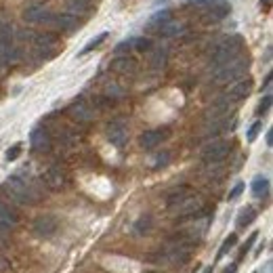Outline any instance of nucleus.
Listing matches in <instances>:
<instances>
[{
  "label": "nucleus",
  "instance_id": "obj_7",
  "mask_svg": "<svg viewBox=\"0 0 273 273\" xmlns=\"http://www.w3.org/2000/svg\"><path fill=\"white\" fill-rule=\"evenodd\" d=\"M34 55L38 59H51L55 53H57V36L51 32L44 34H34Z\"/></svg>",
  "mask_w": 273,
  "mask_h": 273
},
{
  "label": "nucleus",
  "instance_id": "obj_27",
  "mask_svg": "<svg viewBox=\"0 0 273 273\" xmlns=\"http://www.w3.org/2000/svg\"><path fill=\"white\" fill-rule=\"evenodd\" d=\"M103 90H105V97H107V99H120V97H124V88L118 82H107Z\"/></svg>",
  "mask_w": 273,
  "mask_h": 273
},
{
  "label": "nucleus",
  "instance_id": "obj_37",
  "mask_svg": "<svg viewBox=\"0 0 273 273\" xmlns=\"http://www.w3.org/2000/svg\"><path fill=\"white\" fill-rule=\"evenodd\" d=\"M132 48V40H124V42H120L114 51H116V55H120V53H126V51H130Z\"/></svg>",
  "mask_w": 273,
  "mask_h": 273
},
{
  "label": "nucleus",
  "instance_id": "obj_11",
  "mask_svg": "<svg viewBox=\"0 0 273 273\" xmlns=\"http://www.w3.org/2000/svg\"><path fill=\"white\" fill-rule=\"evenodd\" d=\"M30 143H32V149L38 151V153L51 151V147H53V137H51V132H48L46 126H36V128L32 130Z\"/></svg>",
  "mask_w": 273,
  "mask_h": 273
},
{
  "label": "nucleus",
  "instance_id": "obj_5",
  "mask_svg": "<svg viewBox=\"0 0 273 273\" xmlns=\"http://www.w3.org/2000/svg\"><path fill=\"white\" fill-rule=\"evenodd\" d=\"M42 183L51 189V191H63L69 185V174L61 164H53L42 172Z\"/></svg>",
  "mask_w": 273,
  "mask_h": 273
},
{
  "label": "nucleus",
  "instance_id": "obj_16",
  "mask_svg": "<svg viewBox=\"0 0 273 273\" xmlns=\"http://www.w3.org/2000/svg\"><path fill=\"white\" fill-rule=\"evenodd\" d=\"M250 93H252V80L250 78H240V80H235V84L223 97H225L229 103H240L242 99H246Z\"/></svg>",
  "mask_w": 273,
  "mask_h": 273
},
{
  "label": "nucleus",
  "instance_id": "obj_12",
  "mask_svg": "<svg viewBox=\"0 0 273 273\" xmlns=\"http://www.w3.org/2000/svg\"><path fill=\"white\" fill-rule=\"evenodd\" d=\"M67 114L72 120H76L78 124H88V122H93L95 120V111L93 107L84 101V99H78V101H74L72 105L67 107Z\"/></svg>",
  "mask_w": 273,
  "mask_h": 273
},
{
  "label": "nucleus",
  "instance_id": "obj_6",
  "mask_svg": "<svg viewBox=\"0 0 273 273\" xmlns=\"http://www.w3.org/2000/svg\"><path fill=\"white\" fill-rule=\"evenodd\" d=\"M231 151V143L225 139H214L210 141L204 149H202V162L204 164H221L223 160L229 156Z\"/></svg>",
  "mask_w": 273,
  "mask_h": 273
},
{
  "label": "nucleus",
  "instance_id": "obj_24",
  "mask_svg": "<svg viewBox=\"0 0 273 273\" xmlns=\"http://www.w3.org/2000/svg\"><path fill=\"white\" fill-rule=\"evenodd\" d=\"M267 193H269V179L256 177L252 181V195H254V198H265Z\"/></svg>",
  "mask_w": 273,
  "mask_h": 273
},
{
  "label": "nucleus",
  "instance_id": "obj_20",
  "mask_svg": "<svg viewBox=\"0 0 273 273\" xmlns=\"http://www.w3.org/2000/svg\"><path fill=\"white\" fill-rule=\"evenodd\" d=\"M254 219H256V208L246 206L240 210V214H237V219H235V225H237V229H246L248 225L254 223Z\"/></svg>",
  "mask_w": 273,
  "mask_h": 273
},
{
  "label": "nucleus",
  "instance_id": "obj_25",
  "mask_svg": "<svg viewBox=\"0 0 273 273\" xmlns=\"http://www.w3.org/2000/svg\"><path fill=\"white\" fill-rule=\"evenodd\" d=\"M151 227H153V219L149 214H143L141 219L135 223V233L137 235H145V233H149L151 231Z\"/></svg>",
  "mask_w": 273,
  "mask_h": 273
},
{
  "label": "nucleus",
  "instance_id": "obj_19",
  "mask_svg": "<svg viewBox=\"0 0 273 273\" xmlns=\"http://www.w3.org/2000/svg\"><path fill=\"white\" fill-rule=\"evenodd\" d=\"M156 32H158L160 38H177V36H181V34L185 32V25L179 23V21H174V19H170L168 23L160 25Z\"/></svg>",
  "mask_w": 273,
  "mask_h": 273
},
{
  "label": "nucleus",
  "instance_id": "obj_15",
  "mask_svg": "<svg viewBox=\"0 0 273 273\" xmlns=\"http://www.w3.org/2000/svg\"><path fill=\"white\" fill-rule=\"evenodd\" d=\"M109 69L120 76H135L139 72V63H137V59L128 57V55H118L116 59H111Z\"/></svg>",
  "mask_w": 273,
  "mask_h": 273
},
{
  "label": "nucleus",
  "instance_id": "obj_43",
  "mask_svg": "<svg viewBox=\"0 0 273 273\" xmlns=\"http://www.w3.org/2000/svg\"><path fill=\"white\" fill-rule=\"evenodd\" d=\"M145 273H158V271H145Z\"/></svg>",
  "mask_w": 273,
  "mask_h": 273
},
{
  "label": "nucleus",
  "instance_id": "obj_35",
  "mask_svg": "<svg viewBox=\"0 0 273 273\" xmlns=\"http://www.w3.org/2000/svg\"><path fill=\"white\" fill-rule=\"evenodd\" d=\"M21 156V145L17 143V145H13L9 151H6V160H9V162H13V160H17Z\"/></svg>",
  "mask_w": 273,
  "mask_h": 273
},
{
  "label": "nucleus",
  "instance_id": "obj_42",
  "mask_svg": "<svg viewBox=\"0 0 273 273\" xmlns=\"http://www.w3.org/2000/svg\"><path fill=\"white\" fill-rule=\"evenodd\" d=\"M202 273H212V267H206V269L202 271Z\"/></svg>",
  "mask_w": 273,
  "mask_h": 273
},
{
  "label": "nucleus",
  "instance_id": "obj_30",
  "mask_svg": "<svg viewBox=\"0 0 273 273\" xmlns=\"http://www.w3.org/2000/svg\"><path fill=\"white\" fill-rule=\"evenodd\" d=\"M132 48L139 53H147L153 48V42L149 38H132Z\"/></svg>",
  "mask_w": 273,
  "mask_h": 273
},
{
  "label": "nucleus",
  "instance_id": "obj_33",
  "mask_svg": "<svg viewBox=\"0 0 273 273\" xmlns=\"http://www.w3.org/2000/svg\"><path fill=\"white\" fill-rule=\"evenodd\" d=\"M256 237H258V231H254V233H250L248 240L242 244V248H240V256H237V258H244V256H246V252L252 248V244L256 242Z\"/></svg>",
  "mask_w": 273,
  "mask_h": 273
},
{
  "label": "nucleus",
  "instance_id": "obj_28",
  "mask_svg": "<svg viewBox=\"0 0 273 273\" xmlns=\"http://www.w3.org/2000/svg\"><path fill=\"white\" fill-rule=\"evenodd\" d=\"M235 244H237V233H229V235L225 237V242L221 244V248H219V254H216V258L227 256V254H229V250L233 248Z\"/></svg>",
  "mask_w": 273,
  "mask_h": 273
},
{
  "label": "nucleus",
  "instance_id": "obj_38",
  "mask_svg": "<svg viewBox=\"0 0 273 273\" xmlns=\"http://www.w3.org/2000/svg\"><path fill=\"white\" fill-rule=\"evenodd\" d=\"M168 158H170V153H168V151L160 153V156L156 158V168H160V166H166V164H168Z\"/></svg>",
  "mask_w": 273,
  "mask_h": 273
},
{
  "label": "nucleus",
  "instance_id": "obj_1",
  "mask_svg": "<svg viewBox=\"0 0 273 273\" xmlns=\"http://www.w3.org/2000/svg\"><path fill=\"white\" fill-rule=\"evenodd\" d=\"M2 189L11 200L19 202V204H38L42 200V193L36 187V183L30 177H23V174H13V177H9L4 181Z\"/></svg>",
  "mask_w": 273,
  "mask_h": 273
},
{
  "label": "nucleus",
  "instance_id": "obj_31",
  "mask_svg": "<svg viewBox=\"0 0 273 273\" xmlns=\"http://www.w3.org/2000/svg\"><path fill=\"white\" fill-rule=\"evenodd\" d=\"M105 40H107V32H101L99 36H95L93 40L88 42L86 46L82 48V55H84V53H90V51H95V48H97V46H101V42H105Z\"/></svg>",
  "mask_w": 273,
  "mask_h": 273
},
{
  "label": "nucleus",
  "instance_id": "obj_21",
  "mask_svg": "<svg viewBox=\"0 0 273 273\" xmlns=\"http://www.w3.org/2000/svg\"><path fill=\"white\" fill-rule=\"evenodd\" d=\"M166 63H168V51H166V46L153 48V51H151V59H149V65L153 69H164Z\"/></svg>",
  "mask_w": 273,
  "mask_h": 273
},
{
  "label": "nucleus",
  "instance_id": "obj_3",
  "mask_svg": "<svg viewBox=\"0 0 273 273\" xmlns=\"http://www.w3.org/2000/svg\"><path fill=\"white\" fill-rule=\"evenodd\" d=\"M191 258V252L172 248V246H164L160 250H153L149 254H145L147 263H156V265H170V267H183V265L189 263Z\"/></svg>",
  "mask_w": 273,
  "mask_h": 273
},
{
  "label": "nucleus",
  "instance_id": "obj_9",
  "mask_svg": "<svg viewBox=\"0 0 273 273\" xmlns=\"http://www.w3.org/2000/svg\"><path fill=\"white\" fill-rule=\"evenodd\" d=\"M229 11H231V6H229L227 0L225 2L208 4V9H204L202 15H200V23L202 25H214V23H219V21L225 19L229 15Z\"/></svg>",
  "mask_w": 273,
  "mask_h": 273
},
{
  "label": "nucleus",
  "instance_id": "obj_26",
  "mask_svg": "<svg viewBox=\"0 0 273 273\" xmlns=\"http://www.w3.org/2000/svg\"><path fill=\"white\" fill-rule=\"evenodd\" d=\"M90 6V0H67V13H72V15H76V13H86Z\"/></svg>",
  "mask_w": 273,
  "mask_h": 273
},
{
  "label": "nucleus",
  "instance_id": "obj_34",
  "mask_svg": "<svg viewBox=\"0 0 273 273\" xmlns=\"http://www.w3.org/2000/svg\"><path fill=\"white\" fill-rule=\"evenodd\" d=\"M269 107H271V95H265L263 99H261V103H258V107H256V114L258 116H265L269 111Z\"/></svg>",
  "mask_w": 273,
  "mask_h": 273
},
{
  "label": "nucleus",
  "instance_id": "obj_40",
  "mask_svg": "<svg viewBox=\"0 0 273 273\" xmlns=\"http://www.w3.org/2000/svg\"><path fill=\"white\" fill-rule=\"evenodd\" d=\"M200 4H214V2H225V0H198Z\"/></svg>",
  "mask_w": 273,
  "mask_h": 273
},
{
  "label": "nucleus",
  "instance_id": "obj_17",
  "mask_svg": "<svg viewBox=\"0 0 273 273\" xmlns=\"http://www.w3.org/2000/svg\"><path fill=\"white\" fill-rule=\"evenodd\" d=\"M17 223H19V214L9 204L0 202V235L9 233L13 227H17Z\"/></svg>",
  "mask_w": 273,
  "mask_h": 273
},
{
  "label": "nucleus",
  "instance_id": "obj_14",
  "mask_svg": "<svg viewBox=\"0 0 273 273\" xmlns=\"http://www.w3.org/2000/svg\"><path fill=\"white\" fill-rule=\"evenodd\" d=\"M170 137V128H153V130H145L141 137H139V145L143 149H153V147L162 145L166 139Z\"/></svg>",
  "mask_w": 273,
  "mask_h": 273
},
{
  "label": "nucleus",
  "instance_id": "obj_32",
  "mask_svg": "<svg viewBox=\"0 0 273 273\" xmlns=\"http://www.w3.org/2000/svg\"><path fill=\"white\" fill-rule=\"evenodd\" d=\"M263 130V122L261 120H256L254 124L248 128V135H246V139H248V143H252V141H256V137H258V132Z\"/></svg>",
  "mask_w": 273,
  "mask_h": 273
},
{
  "label": "nucleus",
  "instance_id": "obj_13",
  "mask_svg": "<svg viewBox=\"0 0 273 273\" xmlns=\"http://www.w3.org/2000/svg\"><path fill=\"white\" fill-rule=\"evenodd\" d=\"M105 135H107V141L114 147H124L128 143V128H126V124L122 120L109 122L107 128H105Z\"/></svg>",
  "mask_w": 273,
  "mask_h": 273
},
{
  "label": "nucleus",
  "instance_id": "obj_23",
  "mask_svg": "<svg viewBox=\"0 0 273 273\" xmlns=\"http://www.w3.org/2000/svg\"><path fill=\"white\" fill-rule=\"evenodd\" d=\"M172 19V13L168 11V9H164V11H158L156 15H153L151 19H149V23H147V30L149 32H156L160 25H164V23H168V21Z\"/></svg>",
  "mask_w": 273,
  "mask_h": 273
},
{
  "label": "nucleus",
  "instance_id": "obj_44",
  "mask_svg": "<svg viewBox=\"0 0 273 273\" xmlns=\"http://www.w3.org/2000/svg\"><path fill=\"white\" fill-rule=\"evenodd\" d=\"M269 2H271V0H265V4H269Z\"/></svg>",
  "mask_w": 273,
  "mask_h": 273
},
{
  "label": "nucleus",
  "instance_id": "obj_8",
  "mask_svg": "<svg viewBox=\"0 0 273 273\" xmlns=\"http://www.w3.org/2000/svg\"><path fill=\"white\" fill-rule=\"evenodd\" d=\"M55 13H51L46 9L44 4L40 2V0H34V2H30L23 9V13H21V17H23V21H27V23H51Z\"/></svg>",
  "mask_w": 273,
  "mask_h": 273
},
{
  "label": "nucleus",
  "instance_id": "obj_4",
  "mask_svg": "<svg viewBox=\"0 0 273 273\" xmlns=\"http://www.w3.org/2000/svg\"><path fill=\"white\" fill-rule=\"evenodd\" d=\"M242 48H244V42H242L240 36H227V38L219 40V42L214 44L212 53H210V61H212V67H216V65H221V63H225V61H229V59L237 57V55L242 53Z\"/></svg>",
  "mask_w": 273,
  "mask_h": 273
},
{
  "label": "nucleus",
  "instance_id": "obj_41",
  "mask_svg": "<svg viewBox=\"0 0 273 273\" xmlns=\"http://www.w3.org/2000/svg\"><path fill=\"white\" fill-rule=\"evenodd\" d=\"M271 145H273V130L267 132V147H271Z\"/></svg>",
  "mask_w": 273,
  "mask_h": 273
},
{
  "label": "nucleus",
  "instance_id": "obj_39",
  "mask_svg": "<svg viewBox=\"0 0 273 273\" xmlns=\"http://www.w3.org/2000/svg\"><path fill=\"white\" fill-rule=\"evenodd\" d=\"M235 271H237V263H231L229 267H227L225 271H223V273H235Z\"/></svg>",
  "mask_w": 273,
  "mask_h": 273
},
{
  "label": "nucleus",
  "instance_id": "obj_36",
  "mask_svg": "<svg viewBox=\"0 0 273 273\" xmlns=\"http://www.w3.org/2000/svg\"><path fill=\"white\" fill-rule=\"evenodd\" d=\"M242 191H244V183H235V187L229 191V202H231V200H237V198H240V195H242Z\"/></svg>",
  "mask_w": 273,
  "mask_h": 273
},
{
  "label": "nucleus",
  "instance_id": "obj_10",
  "mask_svg": "<svg viewBox=\"0 0 273 273\" xmlns=\"http://www.w3.org/2000/svg\"><path fill=\"white\" fill-rule=\"evenodd\" d=\"M32 229H34V233L40 235V237H53L59 229V221L55 219L53 214H40V216L34 219Z\"/></svg>",
  "mask_w": 273,
  "mask_h": 273
},
{
  "label": "nucleus",
  "instance_id": "obj_22",
  "mask_svg": "<svg viewBox=\"0 0 273 273\" xmlns=\"http://www.w3.org/2000/svg\"><path fill=\"white\" fill-rule=\"evenodd\" d=\"M189 193H193V189L189 187V185L174 187L172 191H168V195H166V206H172V204H177V202H181L183 198H187Z\"/></svg>",
  "mask_w": 273,
  "mask_h": 273
},
{
  "label": "nucleus",
  "instance_id": "obj_2",
  "mask_svg": "<svg viewBox=\"0 0 273 273\" xmlns=\"http://www.w3.org/2000/svg\"><path fill=\"white\" fill-rule=\"evenodd\" d=\"M248 67H250V59L244 57V55L240 53L237 57L229 59L225 63H221V65H216L214 72H212V80H214V84L235 82V80H240V78H244V76H246Z\"/></svg>",
  "mask_w": 273,
  "mask_h": 273
},
{
  "label": "nucleus",
  "instance_id": "obj_29",
  "mask_svg": "<svg viewBox=\"0 0 273 273\" xmlns=\"http://www.w3.org/2000/svg\"><path fill=\"white\" fill-rule=\"evenodd\" d=\"M17 59H19V48H15L13 44L0 53V63H4V65H9V63L17 61Z\"/></svg>",
  "mask_w": 273,
  "mask_h": 273
},
{
  "label": "nucleus",
  "instance_id": "obj_18",
  "mask_svg": "<svg viewBox=\"0 0 273 273\" xmlns=\"http://www.w3.org/2000/svg\"><path fill=\"white\" fill-rule=\"evenodd\" d=\"M51 25H55L61 32H76L80 27V19L72 13H59V15H53Z\"/></svg>",
  "mask_w": 273,
  "mask_h": 273
}]
</instances>
